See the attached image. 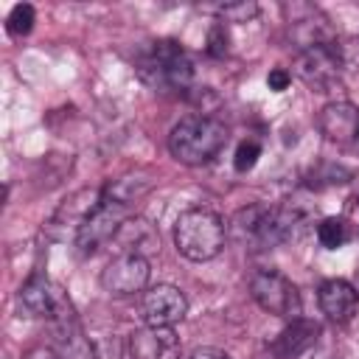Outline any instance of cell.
<instances>
[{"label": "cell", "instance_id": "cell-17", "mask_svg": "<svg viewBox=\"0 0 359 359\" xmlns=\"http://www.w3.org/2000/svg\"><path fill=\"white\" fill-rule=\"evenodd\" d=\"M53 331H56V353H53L56 359H98L95 348L84 337L76 314L53 323Z\"/></svg>", "mask_w": 359, "mask_h": 359}, {"label": "cell", "instance_id": "cell-10", "mask_svg": "<svg viewBox=\"0 0 359 359\" xmlns=\"http://www.w3.org/2000/svg\"><path fill=\"white\" fill-rule=\"evenodd\" d=\"M126 219H129V208L104 196L101 208L84 222V227H81L79 236H76L79 252H81V255H93V252H98L104 244H112L118 227H121Z\"/></svg>", "mask_w": 359, "mask_h": 359}, {"label": "cell", "instance_id": "cell-11", "mask_svg": "<svg viewBox=\"0 0 359 359\" xmlns=\"http://www.w3.org/2000/svg\"><path fill=\"white\" fill-rule=\"evenodd\" d=\"M143 320L146 325H177L188 314V297L171 286V283H157L149 292H143Z\"/></svg>", "mask_w": 359, "mask_h": 359}, {"label": "cell", "instance_id": "cell-3", "mask_svg": "<svg viewBox=\"0 0 359 359\" xmlns=\"http://www.w3.org/2000/svg\"><path fill=\"white\" fill-rule=\"evenodd\" d=\"M137 76L151 90H171L185 93L194 84V65L180 42L157 39L151 48L137 59Z\"/></svg>", "mask_w": 359, "mask_h": 359}, {"label": "cell", "instance_id": "cell-7", "mask_svg": "<svg viewBox=\"0 0 359 359\" xmlns=\"http://www.w3.org/2000/svg\"><path fill=\"white\" fill-rule=\"evenodd\" d=\"M17 300H20V309L28 317H45L50 325L59 323V320H65V317H70V314H76L70 297L48 275H42V272H34L22 283Z\"/></svg>", "mask_w": 359, "mask_h": 359}, {"label": "cell", "instance_id": "cell-4", "mask_svg": "<svg viewBox=\"0 0 359 359\" xmlns=\"http://www.w3.org/2000/svg\"><path fill=\"white\" fill-rule=\"evenodd\" d=\"M342 67H345V53L339 42L300 50L294 59V76L311 93H331L334 87H339Z\"/></svg>", "mask_w": 359, "mask_h": 359}, {"label": "cell", "instance_id": "cell-19", "mask_svg": "<svg viewBox=\"0 0 359 359\" xmlns=\"http://www.w3.org/2000/svg\"><path fill=\"white\" fill-rule=\"evenodd\" d=\"M149 182L146 180H137V177H121V180H112L109 185H104V196L112 199V202H121L126 208H132L135 199H140L143 194H149Z\"/></svg>", "mask_w": 359, "mask_h": 359}, {"label": "cell", "instance_id": "cell-18", "mask_svg": "<svg viewBox=\"0 0 359 359\" xmlns=\"http://www.w3.org/2000/svg\"><path fill=\"white\" fill-rule=\"evenodd\" d=\"M353 182V171L339 165V163H331V160H323V163H314L306 174V185L314 188V191H323V188H334V185H348Z\"/></svg>", "mask_w": 359, "mask_h": 359}, {"label": "cell", "instance_id": "cell-27", "mask_svg": "<svg viewBox=\"0 0 359 359\" xmlns=\"http://www.w3.org/2000/svg\"><path fill=\"white\" fill-rule=\"evenodd\" d=\"M351 185H353V199L359 202V174H353V182Z\"/></svg>", "mask_w": 359, "mask_h": 359}, {"label": "cell", "instance_id": "cell-15", "mask_svg": "<svg viewBox=\"0 0 359 359\" xmlns=\"http://www.w3.org/2000/svg\"><path fill=\"white\" fill-rule=\"evenodd\" d=\"M317 300H320L323 314L328 320H334V323H348L356 314V306H359L356 289L348 280H342V278L323 280L320 283V292H317Z\"/></svg>", "mask_w": 359, "mask_h": 359}, {"label": "cell", "instance_id": "cell-23", "mask_svg": "<svg viewBox=\"0 0 359 359\" xmlns=\"http://www.w3.org/2000/svg\"><path fill=\"white\" fill-rule=\"evenodd\" d=\"M258 157H261V146H258V140H241L238 149H236V154H233V168H236L238 174H247V171L255 168Z\"/></svg>", "mask_w": 359, "mask_h": 359}, {"label": "cell", "instance_id": "cell-24", "mask_svg": "<svg viewBox=\"0 0 359 359\" xmlns=\"http://www.w3.org/2000/svg\"><path fill=\"white\" fill-rule=\"evenodd\" d=\"M208 53L213 56V59H222V56H227V50H230V36H227V28H224V22H213L210 28H208Z\"/></svg>", "mask_w": 359, "mask_h": 359}, {"label": "cell", "instance_id": "cell-25", "mask_svg": "<svg viewBox=\"0 0 359 359\" xmlns=\"http://www.w3.org/2000/svg\"><path fill=\"white\" fill-rule=\"evenodd\" d=\"M289 81H292V73H289L286 67H272V70H269V76H266V84H269V90H272V93L286 90V87H289Z\"/></svg>", "mask_w": 359, "mask_h": 359}, {"label": "cell", "instance_id": "cell-8", "mask_svg": "<svg viewBox=\"0 0 359 359\" xmlns=\"http://www.w3.org/2000/svg\"><path fill=\"white\" fill-rule=\"evenodd\" d=\"M283 14H286V22H289V36L300 50L337 42V34L328 25V17L317 6H311V3H286Z\"/></svg>", "mask_w": 359, "mask_h": 359}, {"label": "cell", "instance_id": "cell-21", "mask_svg": "<svg viewBox=\"0 0 359 359\" xmlns=\"http://www.w3.org/2000/svg\"><path fill=\"white\" fill-rule=\"evenodd\" d=\"M348 238H351V230H348V222H345V219L325 216V219L317 224V241H320L325 250H339Z\"/></svg>", "mask_w": 359, "mask_h": 359}, {"label": "cell", "instance_id": "cell-5", "mask_svg": "<svg viewBox=\"0 0 359 359\" xmlns=\"http://www.w3.org/2000/svg\"><path fill=\"white\" fill-rule=\"evenodd\" d=\"M104 202V188H79L73 194H67L59 208L50 213V219L45 222V233L53 241H67L79 236V230L84 227V222L101 208Z\"/></svg>", "mask_w": 359, "mask_h": 359}, {"label": "cell", "instance_id": "cell-28", "mask_svg": "<svg viewBox=\"0 0 359 359\" xmlns=\"http://www.w3.org/2000/svg\"><path fill=\"white\" fill-rule=\"evenodd\" d=\"M314 359H331V356H328V353H317Z\"/></svg>", "mask_w": 359, "mask_h": 359}, {"label": "cell", "instance_id": "cell-26", "mask_svg": "<svg viewBox=\"0 0 359 359\" xmlns=\"http://www.w3.org/2000/svg\"><path fill=\"white\" fill-rule=\"evenodd\" d=\"M188 359H230L224 351H219V348H196Z\"/></svg>", "mask_w": 359, "mask_h": 359}, {"label": "cell", "instance_id": "cell-13", "mask_svg": "<svg viewBox=\"0 0 359 359\" xmlns=\"http://www.w3.org/2000/svg\"><path fill=\"white\" fill-rule=\"evenodd\" d=\"M320 339V325L314 320L297 317L289 320V325L269 342V353L275 359H297L303 353H309Z\"/></svg>", "mask_w": 359, "mask_h": 359}, {"label": "cell", "instance_id": "cell-6", "mask_svg": "<svg viewBox=\"0 0 359 359\" xmlns=\"http://www.w3.org/2000/svg\"><path fill=\"white\" fill-rule=\"evenodd\" d=\"M250 294L252 300L272 317H283V320H297L300 311H303V303H300V292L297 286L275 272V269H261L250 278Z\"/></svg>", "mask_w": 359, "mask_h": 359}, {"label": "cell", "instance_id": "cell-9", "mask_svg": "<svg viewBox=\"0 0 359 359\" xmlns=\"http://www.w3.org/2000/svg\"><path fill=\"white\" fill-rule=\"evenodd\" d=\"M149 275H151L149 258L121 252L101 269V286L112 297H132L149 286Z\"/></svg>", "mask_w": 359, "mask_h": 359}, {"label": "cell", "instance_id": "cell-16", "mask_svg": "<svg viewBox=\"0 0 359 359\" xmlns=\"http://www.w3.org/2000/svg\"><path fill=\"white\" fill-rule=\"evenodd\" d=\"M320 132L331 143H351L359 132V107L351 101H331L320 112Z\"/></svg>", "mask_w": 359, "mask_h": 359}, {"label": "cell", "instance_id": "cell-2", "mask_svg": "<svg viewBox=\"0 0 359 359\" xmlns=\"http://www.w3.org/2000/svg\"><path fill=\"white\" fill-rule=\"evenodd\" d=\"M224 219L210 208L182 210L174 222V247L188 261H210L224 247Z\"/></svg>", "mask_w": 359, "mask_h": 359}, {"label": "cell", "instance_id": "cell-1", "mask_svg": "<svg viewBox=\"0 0 359 359\" xmlns=\"http://www.w3.org/2000/svg\"><path fill=\"white\" fill-rule=\"evenodd\" d=\"M230 132L219 118L210 115H188L174 123L168 135V151L182 165H205L227 146Z\"/></svg>", "mask_w": 359, "mask_h": 359}, {"label": "cell", "instance_id": "cell-29", "mask_svg": "<svg viewBox=\"0 0 359 359\" xmlns=\"http://www.w3.org/2000/svg\"><path fill=\"white\" fill-rule=\"evenodd\" d=\"M356 143H359V132H356Z\"/></svg>", "mask_w": 359, "mask_h": 359}, {"label": "cell", "instance_id": "cell-22", "mask_svg": "<svg viewBox=\"0 0 359 359\" xmlns=\"http://www.w3.org/2000/svg\"><path fill=\"white\" fill-rule=\"evenodd\" d=\"M34 22H36V11H34L31 3H17V6L8 11V17H6V28H8V34H14V36L31 34Z\"/></svg>", "mask_w": 359, "mask_h": 359}, {"label": "cell", "instance_id": "cell-12", "mask_svg": "<svg viewBox=\"0 0 359 359\" xmlns=\"http://www.w3.org/2000/svg\"><path fill=\"white\" fill-rule=\"evenodd\" d=\"M182 339L171 325H143L129 334L132 359H180Z\"/></svg>", "mask_w": 359, "mask_h": 359}, {"label": "cell", "instance_id": "cell-20", "mask_svg": "<svg viewBox=\"0 0 359 359\" xmlns=\"http://www.w3.org/2000/svg\"><path fill=\"white\" fill-rule=\"evenodd\" d=\"M202 11H210L219 22H250V20L258 17V3H252V0H233V3L202 6Z\"/></svg>", "mask_w": 359, "mask_h": 359}, {"label": "cell", "instance_id": "cell-14", "mask_svg": "<svg viewBox=\"0 0 359 359\" xmlns=\"http://www.w3.org/2000/svg\"><path fill=\"white\" fill-rule=\"evenodd\" d=\"M109 247H115V255H121V252H132V255H143V258H149L151 252H157V247H160V236H157V230H154L146 219H140V216H129V219L118 227V233H115V238H112Z\"/></svg>", "mask_w": 359, "mask_h": 359}]
</instances>
